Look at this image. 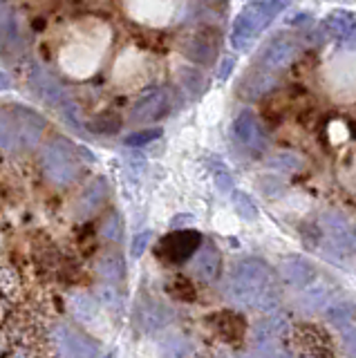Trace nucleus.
I'll return each mask as SVG.
<instances>
[{"instance_id":"nucleus-1","label":"nucleus","mask_w":356,"mask_h":358,"mask_svg":"<svg viewBox=\"0 0 356 358\" xmlns=\"http://www.w3.org/2000/svg\"><path fill=\"white\" fill-rule=\"evenodd\" d=\"M225 296L231 305L273 311L280 305V287L271 266L260 257H244L231 268L225 285Z\"/></svg>"},{"instance_id":"nucleus-2","label":"nucleus","mask_w":356,"mask_h":358,"mask_svg":"<svg viewBox=\"0 0 356 358\" xmlns=\"http://www.w3.org/2000/svg\"><path fill=\"white\" fill-rule=\"evenodd\" d=\"M285 0H255L236 16L231 29V45L236 50H247L260 34L271 25L276 16L285 9Z\"/></svg>"},{"instance_id":"nucleus-3","label":"nucleus","mask_w":356,"mask_h":358,"mask_svg":"<svg viewBox=\"0 0 356 358\" xmlns=\"http://www.w3.org/2000/svg\"><path fill=\"white\" fill-rule=\"evenodd\" d=\"M38 164L43 168V173L57 186H68L72 184L81 173V162L76 148L65 139L57 137L48 141L38 152Z\"/></svg>"},{"instance_id":"nucleus-4","label":"nucleus","mask_w":356,"mask_h":358,"mask_svg":"<svg viewBox=\"0 0 356 358\" xmlns=\"http://www.w3.org/2000/svg\"><path fill=\"white\" fill-rule=\"evenodd\" d=\"M231 132H233V139H236L244 150H249L251 155H262V152H266V148H269V139H266L262 123L249 110L240 112V115L233 119Z\"/></svg>"},{"instance_id":"nucleus-5","label":"nucleus","mask_w":356,"mask_h":358,"mask_svg":"<svg viewBox=\"0 0 356 358\" xmlns=\"http://www.w3.org/2000/svg\"><path fill=\"white\" fill-rule=\"evenodd\" d=\"M199 246H202V233L191 231V229H182V231H175L171 235H166L157 246V253H159V257H164L166 262L182 264L193 253L199 251Z\"/></svg>"},{"instance_id":"nucleus-6","label":"nucleus","mask_w":356,"mask_h":358,"mask_svg":"<svg viewBox=\"0 0 356 358\" xmlns=\"http://www.w3.org/2000/svg\"><path fill=\"white\" fill-rule=\"evenodd\" d=\"M52 341L63 356H99V347L83 331L74 329L72 324H57L52 329Z\"/></svg>"},{"instance_id":"nucleus-7","label":"nucleus","mask_w":356,"mask_h":358,"mask_svg":"<svg viewBox=\"0 0 356 358\" xmlns=\"http://www.w3.org/2000/svg\"><path fill=\"white\" fill-rule=\"evenodd\" d=\"M298 54H300L298 38L280 34V36L271 38L269 43L264 45L258 61H260L262 67H266V70L271 72V70H283V67H287L289 63H294V59Z\"/></svg>"},{"instance_id":"nucleus-8","label":"nucleus","mask_w":356,"mask_h":358,"mask_svg":"<svg viewBox=\"0 0 356 358\" xmlns=\"http://www.w3.org/2000/svg\"><path fill=\"white\" fill-rule=\"evenodd\" d=\"M289 334V322L285 316H269L253 327V343L262 354H276L278 347Z\"/></svg>"},{"instance_id":"nucleus-9","label":"nucleus","mask_w":356,"mask_h":358,"mask_svg":"<svg viewBox=\"0 0 356 358\" xmlns=\"http://www.w3.org/2000/svg\"><path fill=\"white\" fill-rule=\"evenodd\" d=\"M322 224V231H325V238L329 242V246L334 251L339 253H350L354 249V242H356V235L352 224L348 222V217L343 213H325L320 217Z\"/></svg>"},{"instance_id":"nucleus-10","label":"nucleus","mask_w":356,"mask_h":358,"mask_svg":"<svg viewBox=\"0 0 356 358\" xmlns=\"http://www.w3.org/2000/svg\"><path fill=\"white\" fill-rule=\"evenodd\" d=\"M292 338H294V345L298 347L294 354H300V356H334L329 336L320 327H314V324H300V327L294 329Z\"/></svg>"},{"instance_id":"nucleus-11","label":"nucleus","mask_w":356,"mask_h":358,"mask_svg":"<svg viewBox=\"0 0 356 358\" xmlns=\"http://www.w3.org/2000/svg\"><path fill=\"white\" fill-rule=\"evenodd\" d=\"M29 83L31 87H34V92L45 101L48 106H54V108H61V103L65 99H68L70 94L65 92V87L61 85V81L57 76H52L45 67L34 63L29 70Z\"/></svg>"},{"instance_id":"nucleus-12","label":"nucleus","mask_w":356,"mask_h":358,"mask_svg":"<svg viewBox=\"0 0 356 358\" xmlns=\"http://www.w3.org/2000/svg\"><path fill=\"white\" fill-rule=\"evenodd\" d=\"M173 311L155 298H141L137 305V322L146 334H157L171 324Z\"/></svg>"},{"instance_id":"nucleus-13","label":"nucleus","mask_w":356,"mask_h":358,"mask_svg":"<svg viewBox=\"0 0 356 358\" xmlns=\"http://www.w3.org/2000/svg\"><path fill=\"white\" fill-rule=\"evenodd\" d=\"M166 110H169V92L166 90H150V92H146L132 106L130 121L132 123L157 121L166 115Z\"/></svg>"},{"instance_id":"nucleus-14","label":"nucleus","mask_w":356,"mask_h":358,"mask_svg":"<svg viewBox=\"0 0 356 358\" xmlns=\"http://www.w3.org/2000/svg\"><path fill=\"white\" fill-rule=\"evenodd\" d=\"M12 115L18 123L20 141H23V145H27V148H34L41 139L43 130H45V119H43L41 115H36L34 110L23 108V106L12 108Z\"/></svg>"},{"instance_id":"nucleus-15","label":"nucleus","mask_w":356,"mask_h":358,"mask_svg":"<svg viewBox=\"0 0 356 358\" xmlns=\"http://www.w3.org/2000/svg\"><path fill=\"white\" fill-rule=\"evenodd\" d=\"M213 329L227 345H240L247 334V322L236 311H220L213 316Z\"/></svg>"},{"instance_id":"nucleus-16","label":"nucleus","mask_w":356,"mask_h":358,"mask_svg":"<svg viewBox=\"0 0 356 358\" xmlns=\"http://www.w3.org/2000/svg\"><path fill=\"white\" fill-rule=\"evenodd\" d=\"M108 197V184L106 179H94V182L87 184V188L81 193V197L76 199V215L79 217H90L92 213H97L99 208H101V204L106 201Z\"/></svg>"},{"instance_id":"nucleus-17","label":"nucleus","mask_w":356,"mask_h":358,"mask_svg":"<svg viewBox=\"0 0 356 358\" xmlns=\"http://www.w3.org/2000/svg\"><path fill=\"white\" fill-rule=\"evenodd\" d=\"M280 275L292 287H307L316 278V268L311 262L303 260V257H289V260L280 264Z\"/></svg>"},{"instance_id":"nucleus-18","label":"nucleus","mask_w":356,"mask_h":358,"mask_svg":"<svg viewBox=\"0 0 356 358\" xmlns=\"http://www.w3.org/2000/svg\"><path fill=\"white\" fill-rule=\"evenodd\" d=\"M322 27H325L327 36H332V38H339V41L352 38V36H356V16L352 11L336 9L325 18V25Z\"/></svg>"},{"instance_id":"nucleus-19","label":"nucleus","mask_w":356,"mask_h":358,"mask_svg":"<svg viewBox=\"0 0 356 358\" xmlns=\"http://www.w3.org/2000/svg\"><path fill=\"white\" fill-rule=\"evenodd\" d=\"M220 251L215 249V244H204L199 249L195 257V275L202 282H213L220 273Z\"/></svg>"},{"instance_id":"nucleus-20","label":"nucleus","mask_w":356,"mask_h":358,"mask_svg":"<svg viewBox=\"0 0 356 358\" xmlns=\"http://www.w3.org/2000/svg\"><path fill=\"white\" fill-rule=\"evenodd\" d=\"M97 273L99 278H104L106 282L117 285L126 278V260L117 251H106L104 255H99V260H97Z\"/></svg>"},{"instance_id":"nucleus-21","label":"nucleus","mask_w":356,"mask_h":358,"mask_svg":"<svg viewBox=\"0 0 356 358\" xmlns=\"http://www.w3.org/2000/svg\"><path fill=\"white\" fill-rule=\"evenodd\" d=\"M276 85V78L273 76H266V74H249L247 78L242 81L240 85V94L249 101L260 99L262 94L271 92V87Z\"/></svg>"},{"instance_id":"nucleus-22","label":"nucleus","mask_w":356,"mask_h":358,"mask_svg":"<svg viewBox=\"0 0 356 358\" xmlns=\"http://www.w3.org/2000/svg\"><path fill=\"white\" fill-rule=\"evenodd\" d=\"M18 145H23V141H20L18 123L14 115L7 110H0V148L14 150Z\"/></svg>"},{"instance_id":"nucleus-23","label":"nucleus","mask_w":356,"mask_h":358,"mask_svg":"<svg viewBox=\"0 0 356 358\" xmlns=\"http://www.w3.org/2000/svg\"><path fill=\"white\" fill-rule=\"evenodd\" d=\"M184 52H186V56L191 61H195V63H202V65H211L215 61V45L211 43L208 38H193L191 43L186 45L184 48Z\"/></svg>"},{"instance_id":"nucleus-24","label":"nucleus","mask_w":356,"mask_h":358,"mask_svg":"<svg viewBox=\"0 0 356 358\" xmlns=\"http://www.w3.org/2000/svg\"><path fill=\"white\" fill-rule=\"evenodd\" d=\"M231 201H233V208H236V213L247 222H253L258 220V206L253 204V199L242 193V190H236V193L231 195Z\"/></svg>"},{"instance_id":"nucleus-25","label":"nucleus","mask_w":356,"mask_h":358,"mask_svg":"<svg viewBox=\"0 0 356 358\" xmlns=\"http://www.w3.org/2000/svg\"><path fill=\"white\" fill-rule=\"evenodd\" d=\"M180 81H182V87L186 90L188 94L193 96H199L204 90V76L199 70H193V67H182L180 70Z\"/></svg>"},{"instance_id":"nucleus-26","label":"nucleus","mask_w":356,"mask_h":358,"mask_svg":"<svg viewBox=\"0 0 356 358\" xmlns=\"http://www.w3.org/2000/svg\"><path fill=\"white\" fill-rule=\"evenodd\" d=\"M208 168H211V173H213L215 186L222 190V193H229L231 186H233V175H231L229 168L220 159H215V157H208Z\"/></svg>"},{"instance_id":"nucleus-27","label":"nucleus","mask_w":356,"mask_h":358,"mask_svg":"<svg viewBox=\"0 0 356 358\" xmlns=\"http://www.w3.org/2000/svg\"><path fill=\"white\" fill-rule=\"evenodd\" d=\"M101 235L110 242H121L124 238V222H121L119 213H110L101 224Z\"/></svg>"},{"instance_id":"nucleus-28","label":"nucleus","mask_w":356,"mask_h":358,"mask_svg":"<svg viewBox=\"0 0 356 358\" xmlns=\"http://www.w3.org/2000/svg\"><path fill=\"white\" fill-rule=\"evenodd\" d=\"M327 320L339 324V327H348V324H352V318H354V309L352 305H332L327 307Z\"/></svg>"},{"instance_id":"nucleus-29","label":"nucleus","mask_w":356,"mask_h":358,"mask_svg":"<svg viewBox=\"0 0 356 358\" xmlns=\"http://www.w3.org/2000/svg\"><path fill=\"white\" fill-rule=\"evenodd\" d=\"M162 137V130L159 128H150V130H139V132H132L124 139L126 145L130 148H139V145H148L152 141H157Z\"/></svg>"},{"instance_id":"nucleus-30","label":"nucleus","mask_w":356,"mask_h":358,"mask_svg":"<svg viewBox=\"0 0 356 358\" xmlns=\"http://www.w3.org/2000/svg\"><path fill=\"white\" fill-rule=\"evenodd\" d=\"M74 307L72 311L79 316L81 320H87V318H92L94 313H97V305L92 302V298H87V296H74Z\"/></svg>"},{"instance_id":"nucleus-31","label":"nucleus","mask_w":356,"mask_h":358,"mask_svg":"<svg viewBox=\"0 0 356 358\" xmlns=\"http://www.w3.org/2000/svg\"><path fill=\"white\" fill-rule=\"evenodd\" d=\"M119 128H121L119 117H110V115L99 117V119H94V121L90 123V130H92V132H101V134H115Z\"/></svg>"},{"instance_id":"nucleus-32","label":"nucleus","mask_w":356,"mask_h":358,"mask_svg":"<svg viewBox=\"0 0 356 358\" xmlns=\"http://www.w3.org/2000/svg\"><path fill=\"white\" fill-rule=\"evenodd\" d=\"M300 162L296 155H289V152H283V155H276L271 159V166L273 168H280V171H287V173H294L300 168Z\"/></svg>"},{"instance_id":"nucleus-33","label":"nucleus","mask_w":356,"mask_h":358,"mask_svg":"<svg viewBox=\"0 0 356 358\" xmlns=\"http://www.w3.org/2000/svg\"><path fill=\"white\" fill-rule=\"evenodd\" d=\"M150 231H143V233H139L137 238H135V242H132V255L135 257H139L143 251H146V246H148V242H150Z\"/></svg>"},{"instance_id":"nucleus-34","label":"nucleus","mask_w":356,"mask_h":358,"mask_svg":"<svg viewBox=\"0 0 356 358\" xmlns=\"http://www.w3.org/2000/svg\"><path fill=\"white\" fill-rule=\"evenodd\" d=\"M343 343L348 347V352L356 356V327H352V324L343 327Z\"/></svg>"},{"instance_id":"nucleus-35","label":"nucleus","mask_w":356,"mask_h":358,"mask_svg":"<svg viewBox=\"0 0 356 358\" xmlns=\"http://www.w3.org/2000/svg\"><path fill=\"white\" fill-rule=\"evenodd\" d=\"M233 70V59L231 56H227L225 61H222V67H220V78H227Z\"/></svg>"},{"instance_id":"nucleus-36","label":"nucleus","mask_w":356,"mask_h":358,"mask_svg":"<svg viewBox=\"0 0 356 358\" xmlns=\"http://www.w3.org/2000/svg\"><path fill=\"white\" fill-rule=\"evenodd\" d=\"M0 87H3V90H7V87H9V78H7L3 72H0Z\"/></svg>"},{"instance_id":"nucleus-37","label":"nucleus","mask_w":356,"mask_h":358,"mask_svg":"<svg viewBox=\"0 0 356 358\" xmlns=\"http://www.w3.org/2000/svg\"><path fill=\"white\" fill-rule=\"evenodd\" d=\"M204 3H211V5H218V0H204ZM220 3H225V0H220Z\"/></svg>"}]
</instances>
